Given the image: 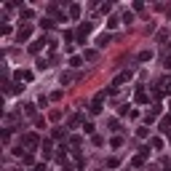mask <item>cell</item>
Segmentation results:
<instances>
[{
	"mask_svg": "<svg viewBox=\"0 0 171 171\" xmlns=\"http://www.w3.org/2000/svg\"><path fill=\"white\" fill-rule=\"evenodd\" d=\"M166 67H169V70H171V56H169V59H166Z\"/></svg>",
	"mask_w": 171,
	"mask_h": 171,
	"instance_id": "6da1fadb",
	"label": "cell"
},
{
	"mask_svg": "<svg viewBox=\"0 0 171 171\" xmlns=\"http://www.w3.org/2000/svg\"><path fill=\"white\" fill-rule=\"evenodd\" d=\"M166 171H171V169H166Z\"/></svg>",
	"mask_w": 171,
	"mask_h": 171,
	"instance_id": "7a4b0ae2",
	"label": "cell"
}]
</instances>
